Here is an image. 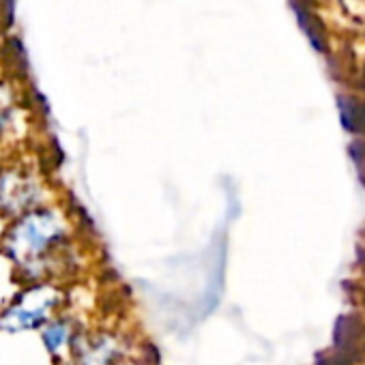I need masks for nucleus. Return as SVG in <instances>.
<instances>
[{"label": "nucleus", "instance_id": "1", "mask_svg": "<svg viewBox=\"0 0 365 365\" xmlns=\"http://www.w3.org/2000/svg\"><path fill=\"white\" fill-rule=\"evenodd\" d=\"M65 228L56 213L52 211H33L22 217L7 239V250L18 262H31L43 256L61 237Z\"/></svg>", "mask_w": 365, "mask_h": 365}, {"label": "nucleus", "instance_id": "2", "mask_svg": "<svg viewBox=\"0 0 365 365\" xmlns=\"http://www.w3.org/2000/svg\"><path fill=\"white\" fill-rule=\"evenodd\" d=\"M54 307V294H24L18 299L16 305L7 309V314L0 320V327H5L7 331H29L37 329L46 322L50 316V309Z\"/></svg>", "mask_w": 365, "mask_h": 365}, {"label": "nucleus", "instance_id": "3", "mask_svg": "<svg viewBox=\"0 0 365 365\" xmlns=\"http://www.w3.org/2000/svg\"><path fill=\"white\" fill-rule=\"evenodd\" d=\"M292 9H294V14L299 18V24H301L303 33L309 37L314 48L316 50H324L327 41H324V31H322V24L318 22V18L303 3H299V0H292Z\"/></svg>", "mask_w": 365, "mask_h": 365}, {"label": "nucleus", "instance_id": "4", "mask_svg": "<svg viewBox=\"0 0 365 365\" xmlns=\"http://www.w3.org/2000/svg\"><path fill=\"white\" fill-rule=\"evenodd\" d=\"M67 337H69V329H67V324H65L63 320H54V322L43 331V341H46V346H48V350H52V352H56V350L65 344Z\"/></svg>", "mask_w": 365, "mask_h": 365}]
</instances>
